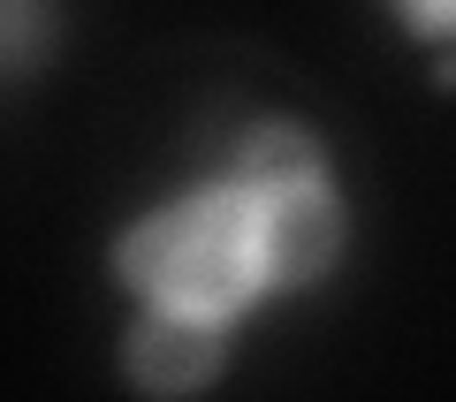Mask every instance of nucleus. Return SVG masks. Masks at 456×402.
<instances>
[{
  "label": "nucleus",
  "mask_w": 456,
  "mask_h": 402,
  "mask_svg": "<svg viewBox=\"0 0 456 402\" xmlns=\"http://www.w3.org/2000/svg\"><path fill=\"white\" fill-rule=\"evenodd\" d=\"M38 38H46L38 0H0V53H8V68H16V76L38 61Z\"/></svg>",
  "instance_id": "obj_4"
},
{
  "label": "nucleus",
  "mask_w": 456,
  "mask_h": 402,
  "mask_svg": "<svg viewBox=\"0 0 456 402\" xmlns=\"http://www.w3.org/2000/svg\"><path fill=\"white\" fill-rule=\"evenodd\" d=\"M114 281L137 304L191 311V319H244L274 289V251H266V197L236 167H213L206 182L160 197L114 236Z\"/></svg>",
  "instance_id": "obj_1"
},
{
  "label": "nucleus",
  "mask_w": 456,
  "mask_h": 402,
  "mask_svg": "<svg viewBox=\"0 0 456 402\" xmlns=\"http://www.w3.org/2000/svg\"><path fill=\"white\" fill-rule=\"evenodd\" d=\"M221 357H228L221 319L137 304V319L122 326V380L145 387V395H191V387H206L221 372Z\"/></svg>",
  "instance_id": "obj_2"
},
{
  "label": "nucleus",
  "mask_w": 456,
  "mask_h": 402,
  "mask_svg": "<svg viewBox=\"0 0 456 402\" xmlns=\"http://www.w3.org/2000/svg\"><path fill=\"white\" fill-rule=\"evenodd\" d=\"M395 8H403V31L434 46V76L456 84V0H395Z\"/></svg>",
  "instance_id": "obj_3"
}]
</instances>
